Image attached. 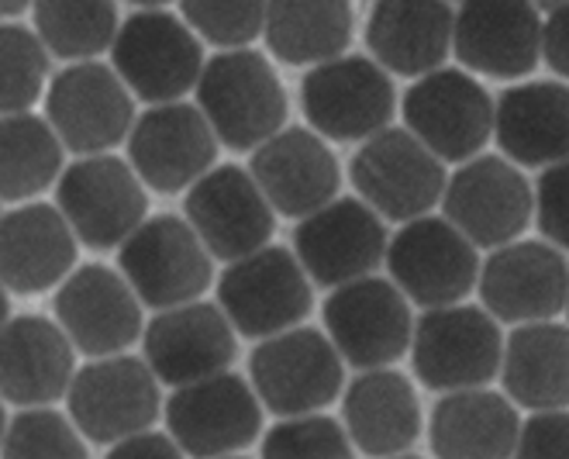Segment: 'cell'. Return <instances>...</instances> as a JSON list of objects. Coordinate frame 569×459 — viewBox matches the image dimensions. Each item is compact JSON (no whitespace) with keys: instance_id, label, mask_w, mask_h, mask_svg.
Listing matches in <instances>:
<instances>
[{"instance_id":"cell-1","label":"cell","mask_w":569,"mask_h":459,"mask_svg":"<svg viewBox=\"0 0 569 459\" xmlns=\"http://www.w3.org/2000/svg\"><path fill=\"white\" fill-rule=\"evenodd\" d=\"M197 111L204 114L218 146L231 152H256L287 128L290 101L270 56L256 49L218 52L204 59L193 87Z\"/></svg>"},{"instance_id":"cell-2","label":"cell","mask_w":569,"mask_h":459,"mask_svg":"<svg viewBox=\"0 0 569 459\" xmlns=\"http://www.w3.org/2000/svg\"><path fill=\"white\" fill-rule=\"evenodd\" d=\"M108 66L136 101L149 108L177 104L200 80L204 46L177 11L136 8L118 24Z\"/></svg>"},{"instance_id":"cell-3","label":"cell","mask_w":569,"mask_h":459,"mask_svg":"<svg viewBox=\"0 0 569 459\" xmlns=\"http://www.w3.org/2000/svg\"><path fill=\"white\" fill-rule=\"evenodd\" d=\"M249 387L262 411L305 418L325 411L346 390V363L325 332L297 325L262 339L249 356Z\"/></svg>"},{"instance_id":"cell-4","label":"cell","mask_w":569,"mask_h":459,"mask_svg":"<svg viewBox=\"0 0 569 459\" xmlns=\"http://www.w3.org/2000/svg\"><path fill=\"white\" fill-rule=\"evenodd\" d=\"M118 273L142 308L170 311L200 301L214 283V259L177 214L146 218L118 246Z\"/></svg>"},{"instance_id":"cell-5","label":"cell","mask_w":569,"mask_h":459,"mask_svg":"<svg viewBox=\"0 0 569 459\" xmlns=\"http://www.w3.org/2000/svg\"><path fill=\"white\" fill-rule=\"evenodd\" d=\"M218 308L236 336L262 342L305 321L315 308V293L293 252L270 242L221 270Z\"/></svg>"},{"instance_id":"cell-6","label":"cell","mask_w":569,"mask_h":459,"mask_svg":"<svg viewBox=\"0 0 569 459\" xmlns=\"http://www.w3.org/2000/svg\"><path fill=\"white\" fill-rule=\"evenodd\" d=\"M162 415V390L146 359L108 356L77 367L66 390V418L97 446H118L149 432Z\"/></svg>"},{"instance_id":"cell-7","label":"cell","mask_w":569,"mask_h":459,"mask_svg":"<svg viewBox=\"0 0 569 459\" xmlns=\"http://www.w3.org/2000/svg\"><path fill=\"white\" fill-rule=\"evenodd\" d=\"M56 211L83 249H118L149 214V193L128 159L83 156L56 180Z\"/></svg>"},{"instance_id":"cell-8","label":"cell","mask_w":569,"mask_h":459,"mask_svg":"<svg viewBox=\"0 0 569 459\" xmlns=\"http://www.w3.org/2000/svg\"><path fill=\"white\" fill-rule=\"evenodd\" d=\"M408 352L421 387L439 393L480 390L500 373L505 336L483 308L452 305L425 311L415 321Z\"/></svg>"},{"instance_id":"cell-9","label":"cell","mask_w":569,"mask_h":459,"mask_svg":"<svg viewBox=\"0 0 569 459\" xmlns=\"http://www.w3.org/2000/svg\"><path fill=\"white\" fill-rule=\"evenodd\" d=\"M349 180L359 201L380 221L408 224L428 218L431 208L442 201L449 173L411 131L383 128L349 159Z\"/></svg>"},{"instance_id":"cell-10","label":"cell","mask_w":569,"mask_h":459,"mask_svg":"<svg viewBox=\"0 0 569 459\" xmlns=\"http://www.w3.org/2000/svg\"><path fill=\"white\" fill-rule=\"evenodd\" d=\"M300 108L318 139L362 146L390 128L397 93L390 73H383L370 56H339L305 73Z\"/></svg>"},{"instance_id":"cell-11","label":"cell","mask_w":569,"mask_h":459,"mask_svg":"<svg viewBox=\"0 0 569 459\" xmlns=\"http://www.w3.org/2000/svg\"><path fill=\"white\" fill-rule=\"evenodd\" d=\"M46 121L66 152L108 156L136 124V97L124 90L108 62H77L59 70L46 87Z\"/></svg>"},{"instance_id":"cell-12","label":"cell","mask_w":569,"mask_h":459,"mask_svg":"<svg viewBox=\"0 0 569 459\" xmlns=\"http://www.w3.org/2000/svg\"><path fill=\"white\" fill-rule=\"evenodd\" d=\"M405 131L442 162H470L493 139V97L466 70H435L400 97Z\"/></svg>"},{"instance_id":"cell-13","label":"cell","mask_w":569,"mask_h":459,"mask_svg":"<svg viewBox=\"0 0 569 459\" xmlns=\"http://www.w3.org/2000/svg\"><path fill=\"white\" fill-rule=\"evenodd\" d=\"M321 318L335 352L359 373L390 370L411 349V305L383 277H366L339 290H328Z\"/></svg>"},{"instance_id":"cell-14","label":"cell","mask_w":569,"mask_h":459,"mask_svg":"<svg viewBox=\"0 0 569 459\" xmlns=\"http://www.w3.org/2000/svg\"><path fill=\"white\" fill-rule=\"evenodd\" d=\"M166 436L187 459H224L249 449L262 432V405L249 380L218 373L177 387L162 405Z\"/></svg>"},{"instance_id":"cell-15","label":"cell","mask_w":569,"mask_h":459,"mask_svg":"<svg viewBox=\"0 0 569 459\" xmlns=\"http://www.w3.org/2000/svg\"><path fill=\"white\" fill-rule=\"evenodd\" d=\"M387 273L408 305L452 308L477 287L480 252L446 218H418L387 239Z\"/></svg>"},{"instance_id":"cell-16","label":"cell","mask_w":569,"mask_h":459,"mask_svg":"<svg viewBox=\"0 0 569 459\" xmlns=\"http://www.w3.org/2000/svg\"><path fill=\"white\" fill-rule=\"evenodd\" d=\"M442 211L473 249H505L531 224V183L505 156H477L446 180Z\"/></svg>"},{"instance_id":"cell-17","label":"cell","mask_w":569,"mask_h":459,"mask_svg":"<svg viewBox=\"0 0 569 459\" xmlns=\"http://www.w3.org/2000/svg\"><path fill=\"white\" fill-rule=\"evenodd\" d=\"M52 315L77 356L83 352L87 359L124 356L146 328L139 298L104 262H87L66 277L56 287Z\"/></svg>"},{"instance_id":"cell-18","label":"cell","mask_w":569,"mask_h":459,"mask_svg":"<svg viewBox=\"0 0 569 459\" xmlns=\"http://www.w3.org/2000/svg\"><path fill=\"white\" fill-rule=\"evenodd\" d=\"M293 259L325 290L373 277L387 256V224L359 197H335L293 228Z\"/></svg>"},{"instance_id":"cell-19","label":"cell","mask_w":569,"mask_h":459,"mask_svg":"<svg viewBox=\"0 0 569 459\" xmlns=\"http://www.w3.org/2000/svg\"><path fill=\"white\" fill-rule=\"evenodd\" d=\"M183 221L193 228L200 246L224 267L270 246L277 214L266 204L246 167L221 162L183 193Z\"/></svg>"},{"instance_id":"cell-20","label":"cell","mask_w":569,"mask_h":459,"mask_svg":"<svg viewBox=\"0 0 569 459\" xmlns=\"http://www.w3.org/2000/svg\"><path fill=\"white\" fill-rule=\"evenodd\" d=\"M128 167L156 193H187L218 167V139L197 104H159L136 118L128 131Z\"/></svg>"},{"instance_id":"cell-21","label":"cell","mask_w":569,"mask_h":459,"mask_svg":"<svg viewBox=\"0 0 569 459\" xmlns=\"http://www.w3.org/2000/svg\"><path fill=\"white\" fill-rule=\"evenodd\" d=\"M239 356V336L218 305H180L156 311L142 328V359L159 387H190L228 373Z\"/></svg>"},{"instance_id":"cell-22","label":"cell","mask_w":569,"mask_h":459,"mask_svg":"<svg viewBox=\"0 0 569 459\" xmlns=\"http://www.w3.org/2000/svg\"><path fill=\"white\" fill-rule=\"evenodd\" d=\"M569 262L549 242L518 239L480 262L477 290L483 311L500 325H539L566 311Z\"/></svg>"},{"instance_id":"cell-23","label":"cell","mask_w":569,"mask_h":459,"mask_svg":"<svg viewBox=\"0 0 569 459\" xmlns=\"http://www.w3.org/2000/svg\"><path fill=\"white\" fill-rule=\"evenodd\" d=\"M452 56L470 77L521 80L542 62V11L518 0H470L452 14Z\"/></svg>"},{"instance_id":"cell-24","label":"cell","mask_w":569,"mask_h":459,"mask_svg":"<svg viewBox=\"0 0 569 459\" xmlns=\"http://www.w3.org/2000/svg\"><path fill=\"white\" fill-rule=\"evenodd\" d=\"M249 177L273 214L297 221L331 204L342 187V167L331 146L305 124H287L262 142L249 159Z\"/></svg>"},{"instance_id":"cell-25","label":"cell","mask_w":569,"mask_h":459,"mask_svg":"<svg viewBox=\"0 0 569 459\" xmlns=\"http://www.w3.org/2000/svg\"><path fill=\"white\" fill-rule=\"evenodd\" d=\"M77 373V349L46 315H18L0 328V401L52 408Z\"/></svg>"},{"instance_id":"cell-26","label":"cell","mask_w":569,"mask_h":459,"mask_svg":"<svg viewBox=\"0 0 569 459\" xmlns=\"http://www.w3.org/2000/svg\"><path fill=\"white\" fill-rule=\"evenodd\" d=\"M80 242L56 204L31 201L0 214V287L8 293H46L77 270Z\"/></svg>"},{"instance_id":"cell-27","label":"cell","mask_w":569,"mask_h":459,"mask_svg":"<svg viewBox=\"0 0 569 459\" xmlns=\"http://www.w3.org/2000/svg\"><path fill=\"white\" fill-rule=\"evenodd\" d=\"M493 139L511 167L549 170L569 159V83H515L493 104Z\"/></svg>"},{"instance_id":"cell-28","label":"cell","mask_w":569,"mask_h":459,"mask_svg":"<svg viewBox=\"0 0 569 459\" xmlns=\"http://www.w3.org/2000/svg\"><path fill=\"white\" fill-rule=\"evenodd\" d=\"M342 429L362 456H405L421 436V401L415 383L393 367L359 373L342 390Z\"/></svg>"},{"instance_id":"cell-29","label":"cell","mask_w":569,"mask_h":459,"mask_svg":"<svg viewBox=\"0 0 569 459\" xmlns=\"http://www.w3.org/2000/svg\"><path fill=\"white\" fill-rule=\"evenodd\" d=\"M449 4H415V0H380L366 14V49L383 73L421 80L442 70L452 56Z\"/></svg>"},{"instance_id":"cell-30","label":"cell","mask_w":569,"mask_h":459,"mask_svg":"<svg viewBox=\"0 0 569 459\" xmlns=\"http://www.w3.org/2000/svg\"><path fill=\"white\" fill-rule=\"evenodd\" d=\"M521 436L518 408L497 390L442 393L428 418L435 459H511Z\"/></svg>"},{"instance_id":"cell-31","label":"cell","mask_w":569,"mask_h":459,"mask_svg":"<svg viewBox=\"0 0 569 459\" xmlns=\"http://www.w3.org/2000/svg\"><path fill=\"white\" fill-rule=\"evenodd\" d=\"M500 387L515 408L569 411V325H518L505 339Z\"/></svg>"},{"instance_id":"cell-32","label":"cell","mask_w":569,"mask_h":459,"mask_svg":"<svg viewBox=\"0 0 569 459\" xmlns=\"http://www.w3.org/2000/svg\"><path fill=\"white\" fill-rule=\"evenodd\" d=\"M356 36V11L346 0L328 4H266L262 39L277 62L293 70H315L349 56Z\"/></svg>"},{"instance_id":"cell-33","label":"cell","mask_w":569,"mask_h":459,"mask_svg":"<svg viewBox=\"0 0 569 459\" xmlns=\"http://www.w3.org/2000/svg\"><path fill=\"white\" fill-rule=\"evenodd\" d=\"M62 146L42 114L0 118V204H31L66 170Z\"/></svg>"},{"instance_id":"cell-34","label":"cell","mask_w":569,"mask_h":459,"mask_svg":"<svg viewBox=\"0 0 569 459\" xmlns=\"http://www.w3.org/2000/svg\"><path fill=\"white\" fill-rule=\"evenodd\" d=\"M31 31L49 52V59H62L66 66L97 62V56L111 52L118 36V8L83 0V4H66V0H46L31 8Z\"/></svg>"},{"instance_id":"cell-35","label":"cell","mask_w":569,"mask_h":459,"mask_svg":"<svg viewBox=\"0 0 569 459\" xmlns=\"http://www.w3.org/2000/svg\"><path fill=\"white\" fill-rule=\"evenodd\" d=\"M52 59L21 21L0 24V118L28 114L46 97Z\"/></svg>"},{"instance_id":"cell-36","label":"cell","mask_w":569,"mask_h":459,"mask_svg":"<svg viewBox=\"0 0 569 459\" xmlns=\"http://www.w3.org/2000/svg\"><path fill=\"white\" fill-rule=\"evenodd\" d=\"M0 459H90L87 439L56 408H28L8 418Z\"/></svg>"},{"instance_id":"cell-37","label":"cell","mask_w":569,"mask_h":459,"mask_svg":"<svg viewBox=\"0 0 569 459\" xmlns=\"http://www.w3.org/2000/svg\"><path fill=\"white\" fill-rule=\"evenodd\" d=\"M259 459H356V449L331 415L280 418L262 436Z\"/></svg>"},{"instance_id":"cell-38","label":"cell","mask_w":569,"mask_h":459,"mask_svg":"<svg viewBox=\"0 0 569 459\" xmlns=\"http://www.w3.org/2000/svg\"><path fill=\"white\" fill-rule=\"evenodd\" d=\"M177 14L197 36V42H208L218 52L249 49L256 39H262L266 28V4H256V0H246V4H208V0H193V4H183Z\"/></svg>"},{"instance_id":"cell-39","label":"cell","mask_w":569,"mask_h":459,"mask_svg":"<svg viewBox=\"0 0 569 459\" xmlns=\"http://www.w3.org/2000/svg\"><path fill=\"white\" fill-rule=\"evenodd\" d=\"M531 221L552 249H569V159L539 173L531 187Z\"/></svg>"},{"instance_id":"cell-40","label":"cell","mask_w":569,"mask_h":459,"mask_svg":"<svg viewBox=\"0 0 569 459\" xmlns=\"http://www.w3.org/2000/svg\"><path fill=\"white\" fill-rule=\"evenodd\" d=\"M511 459H569V411H542L521 421Z\"/></svg>"},{"instance_id":"cell-41","label":"cell","mask_w":569,"mask_h":459,"mask_svg":"<svg viewBox=\"0 0 569 459\" xmlns=\"http://www.w3.org/2000/svg\"><path fill=\"white\" fill-rule=\"evenodd\" d=\"M542 59L556 77L569 80V4H556L542 14Z\"/></svg>"},{"instance_id":"cell-42","label":"cell","mask_w":569,"mask_h":459,"mask_svg":"<svg viewBox=\"0 0 569 459\" xmlns=\"http://www.w3.org/2000/svg\"><path fill=\"white\" fill-rule=\"evenodd\" d=\"M104 459H187L177 442L166 436V432H142V436H131L118 446H111V452Z\"/></svg>"},{"instance_id":"cell-43","label":"cell","mask_w":569,"mask_h":459,"mask_svg":"<svg viewBox=\"0 0 569 459\" xmlns=\"http://www.w3.org/2000/svg\"><path fill=\"white\" fill-rule=\"evenodd\" d=\"M11 321V301H8V290L0 287V328Z\"/></svg>"},{"instance_id":"cell-44","label":"cell","mask_w":569,"mask_h":459,"mask_svg":"<svg viewBox=\"0 0 569 459\" xmlns=\"http://www.w3.org/2000/svg\"><path fill=\"white\" fill-rule=\"evenodd\" d=\"M4 432H8V411H4V401H0V442H4Z\"/></svg>"},{"instance_id":"cell-45","label":"cell","mask_w":569,"mask_h":459,"mask_svg":"<svg viewBox=\"0 0 569 459\" xmlns=\"http://www.w3.org/2000/svg\"><path fill=\"white\" fill-rule=\"evenodd\" d=\"M566 315H569V277H566Z\"/></svg>"},{"instance_id":"cell-46","label":"cell","mask_w":569,"mask_h":459,"mask_svg":"<svg viewBox=\"0 0 569 459\" xmlns=\"http://www.w3.org/2000/svg\"><path fill=\"white\" fill-rule=\"evenodd\" d=\"M393 459H421V456H411V452H405V456H393Z\"/></svg>"},{"instance_id":"cell-47","label":"cell","mask_w":569,"mask_h":459,"mask_svg":"<svg viewBox=\"0 0 569 459\" xmlns=\"http://www.w3.org/2000/svg\"><path fill=\"white\" fill-rule=\"evenodd\" d=\"M224 459H249V456H224Z\"/></svg>"}]
</instances>
